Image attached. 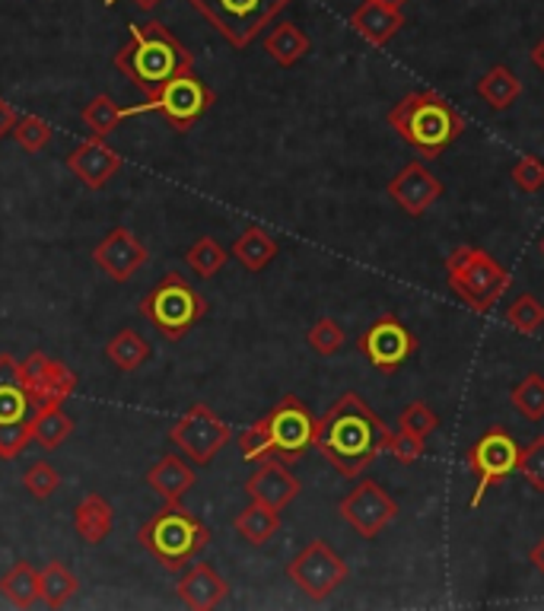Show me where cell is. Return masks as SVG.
Segmentation results:
<instances>
[{"label":"cell","instance_id":"cell-1","mask_svg":"<svg viewBox=\"0 0 544 611\" xmlns=\"http://www.w3.org/2000/svg\"><path fill=\"white\" fill-rule=\"evenodd\" d=\"M392 431L357 392H344L316 421V449L344 478H360L389 449Z\"/></svg>","mask_w":544,"mask_h":611},{"label":"cell","instance_id":"cell-2","mask_svg":"<svg viewBox=\"0 0 544 611\" xmlns=\"http://www.w3.org/2000/svg\"><path fill=\"white\" fill-rule=\"evenodd\" d=\"M115 71L125 73L141 93L153 96L173 77L194 71V55L163 23L150 20L131 26V38L115 51Z\"/></svg>","mask_w":544,"mask_h":611},{"label":"cell","instance_id":"cell-3","mask_svg":"<svg viewBox=\"0 0 544 611\" xmlns=\"http://www.w3.org/2000/svg\"><path fill=\"white\" fill-rule=\"evenodd\" d=\"M386 121L392 125V131H399L401 141L424 160L442 156L469 128L465 118L459 115V108L434 90L407 93L404 99L389 108Z\"/></svg>","mask_w":544,"mask_h":611},{"label":"cell","instance_id":"cell-4","mask_svg":"<svg viewBox=\"0 0 544 611\" xmlns=\"http://www.w3.org/2000/svg\"><path fill=\"white\" fill-rule=\"evenodd\" d=\"M138 541L150 557L176 574L211 544V529L181 504H166L141 526Z\"/></svg>","mask_w":544,"mask_h":611},{"label":"cell","instance_id":"cell-5","mask_svg":"<svg viewBox=\"0 0 544 611\" xmlns=\"http://www.w3.org/2000/svg\"><path fill=\"white\" fill-rule=\"evenodd\" d=\"M446 278L452 293L477 316L490 313L509 287V271L477 246H459L446 258Z\"/></svg>","mask_w":544,"mask_h":611},{"label":"cell","instance_id":"cell-6","mask_svg":"<svg viewBox=\"0 0 544 611\" xmlns=\"http://www.w3.org/2000/svg\"><path fill=\"white\" fill-rule=\"evenodd\" d=\"M204 313H208V299L191 287L179 271L163 274L141 299V316L166 341H181L194 325L204 319Z\"/></svg>","mask_w":544,"mask_h":611},{"label":"cell","instance_id":"cell-7","mask_svg":"<svg viewBox=\"0 0 544 611\" xmlns=\"http://www.w3.org/2000/svg\"><path fill=\"white\" fill-rule=\"evenodd\" d=\"M233 48H249L293 0H188Z\"/></svg>","mask_w":544,"mask_h":611},{"label":"cell","instance_id":"cell-8","mask_svg":"<svg viewBox=\"0 0 544 611\" xmlns=\"http://www.w3.org/2000/svg\"><path fill=\"white\" fill-rule=\"evenodd\" d=\"M214 90L198 77L194 71H185L179 77H173L163 90H156L153 96H146V103L134 108H125V118H131V115H144V111H156V115H163L166 118V125L169 128H176L179 134L185 131H191L201 118H204V111L214 106Z\"/></svg>","mask_w":544,"mask_h":611},{"label":"cell","instance_id":"cell-9","mask_svg":"<svg viewBox=\"0 0 544 611\" xmlns=\"http://www.w3.org/2000/svg\"><path fill=\"white\" fill-rule=\"evenodd\" d=\"M261 424L271 439V456L281 462L293 466L316 446V414L303 398L284 396L261 418Z\"/></svg>","mask_w":544,"mask_h":611},{"label":"cell","instance_id":"cell-10","mask_svg":"<svg viewBox=\"0 0 544 611\" xmlns=\"http://www.w3.org/2000/svg\"><path fill=\"white\" fill-rule=\"evenodd\" d=\"M519 459H522V446L516 443V436L507 427H490V431L481 433L465 456L469 468L477 474V487H474L469 506L477 509L490 487L512 478L519 471Z\"/></svg>","mask_w":544,"mask_h":611},{"label":"cell","instance_id":"cell-11","mask_svg":"<svg viewBox=\"0 0 544 611\" xmlns=\"http://www.w3.org/2000/svg\"><path fill=\"white\" fill-rule=\"evenodd\" d=\"M229 436H233L229 424L220 421L208 404H191L176 421V427L169 431V443L179 449L188 462L211 466L214 456L229 443Z\"/></svg>","mask_w":544,"mask_h":611},{"label":"cell","instance_id":"cell-12","mask_svg":"<svg viewBox=\"0 0 544 611\" xmlns=\"http://www.w3.org/2000/svg\"><path fill=\"white\" fill-rule=\"evenodd\" d=\"M347 574L351 571H347L344 557L322 539L309 541L287 564V576L303 589V596H309L312 602H326L334 589H341V583L347 579Z\"/></svg>","mask_w":544,"mask_h":611},{"label":"cell","instance_id":"cell-13","mask_svg":"<svg viewBox=\"0 0 544 611\" xmlns=\"http://www.w3.org/2000/svg\"><path fill=\"white\" fill-rule=\"evenodd\" d=\"M357 348H360L363 357L369 360L372 369L392 376L417 354V334L401 322L395 313H386L363 331Z\"/></svg>","mask_w":544,"mask_h":611},{"label":"cell","instance_id":"cell-14","mask_svg":"<svg viewBox=\"0 0 544 611\" xmlns=\"http://www.w3.org/2000/svg\"><path fill=\"white\" fill-rule=\"evenodd\" d=\"M341 516L351 522V529L363 539H376L395 516H399V501H392L379 481H360L344 501H341Z\"/></svg>","mask_w":544,"mask_h":611},{"label":"cell","instance_id":"cell-15","mask_svg":"<svg viewBox=\"0 0 544 611\" xmlns=\"http://www.w3.org/2000/svg\"><path fill=\"white\" fill-rule=\"evenodd\" d=\"M20 376H23V386L29 389L36 404H48V401L64 404V398L73 396V389H76V373L68 369L61 360L48 357L42 351H33L20 363Z\"/></svg>","mask_w":544,"mask_h":611},{"label":"cell","instance_id":"cell-16","mask_svg":"<svg viewBox=\"0 0 544 611\" xmlns=\"http://www.w3.org/2000/svg\"><path fill=\"white\" fill-rule=\"evenodd\" d=\"M146 258H150V255H146L144 243H141L131 230H125V226H115L109 236L93 249L96 268H99L103 274H109L111 281H118V284L131 281V278L144 268Z\"/></svg>","mask_w":544,"mask_h":611},{"label":"cell","instance_id":"cell-17","mask_svg":"<svg viewBox=\"0 0 544 611\" xmlns=\"http://www.w3.org/2000/svg\"><path fill=\"white\" fill-rule=\"evenodd\" d=\"M389 198L407 216H424L442 198V181L436 179L421 160H411L407 166H401L399 176L389 181Z\"/></svg>","mask_w":544,"mask_h":611},{"label":"cell","instance_id":"cell-18","mask_svg":"<svg viewBox=\"0 0 544 611\" xmlns=\"http://www.w3.org/2000/svg\"><path fill=\"white\" fill-rule=\"evenodd\" d=\"M299 491H303V484H299V478L293 474L287 462H281V459H264L261 466L255 468L252 478L246 481V494L252 497L255 504H264L271 506V509H287V506L299 497Z\"/></svg>","mask_w":544,"mask_h":611},{"label":"cell","instance_id":"cell-19","mask_svg":"<svg viewBox=\"0 0 544 611\" xmlns=\"http://www.w3.org/2000/svg\"><path fill=\"white\" fill-rule=\"evenodd\" d=\"M68 169H71L76 179L83 181L86 188H93V191H99V188H106L109 179L121 169V156H118V150H111L106 144V138H90V141H83V144H76L68 153Z\"/></svg>","mask_w":544,"mask_h":611},{"label":"cell","instance_id":"cell-20","mask_svg":"<svg viewBox=\"0 0 544 611\" xmlns=\"http://www.w3.org/2000/svg\"><path fill=\"white\" fill-rule=\"evenodd\" d=\"M179 599L194 611H211L226 602L229 596V583L211 567V564H191L179 576Z\"/></svg>","mask_w":544,"mask_h":611},{"label":"cell","instance_id":"cell-21","mask_svg":"<svg viewBox=\"0 0 544 611\" xmlns=\"http://www.w3.org/2000/svg\"><path fill=\"white\" fill-rule=\"evenodd\" d=\"M36 414V401L20 376V360L0 354V424L29 421Z\"/></svg>","mask_w":544,"mask_h":611},{"label":"cell","instance_id":"cell-22","mask_svg":"<svg viewBox=\"0 0 544 611\" xmlns=\"http://www.w3.org/2000/svg\"><path fill=\"white\" fill-rule=\"evenodd\" d=\"M351 30L369 45L382 48L404 30V13L401 10H389L376 0H363L360 7L351 13Z\"/></svg>","mask_w":544,"mask_h":611},{"label":"cell","instance_id":"cell-23","mask_svg":"<svg viewBox=\"0 0 544 611\" xmlns=\"http://www.w3.org/2000/svg\"><path fill=\"white\" fill-rule=\"evenodd\" d=\"M144 481L166 504H181V497L194 487L198 478H194V468L188 466L181 456L169 453V456H163L156 466L146 471Z\"/></svg>","mask_w":544,"mask_h":611},{"label":"cell","instance_id":"cell-24","mask_svg":"<svg viewBox=\"0 0 544 611\" xmlns=\"http://www.w3.org/2000/svg\"><path fill=\"white\" fill-rule=\"evenodd\" d=\"M73 529L86 544H103L115 529V509L103 494H86L73 509Z\"/></svg>","mask_w":544,"mask_h":611},{"label":"cell","instance_id":"cell-25","mask_svg":"<svg viewBox=\"0 0 544 611\" xmlns=\"http://www.w3.org/2000/svg\"><path fill=\"white\" fill-rule=\"evenodd\" d=\"M29 431H33V443L51 453L71 436L73 421L61 408V401H48V404H36V414L29 418Z\"/></svg>","mask_w":544,"mask_h":611},{"label":"cell","instance_id":"cell-26","mask_svg":"<svg viewBox=\"0 0 544 611\" xmlns=\"http://www.w3.org/2000/svg\"><path fill=\"white\" fill-rule=\"evenodd\" d=\"M281 252V246H277V239L268 233V230H261V226H249V230H243L239 233V239L233 243V249L229 255L246 268V271H264L274 258Z\"/></svg>","mask_w":544,"mask_h":611},{"label":"cell","instance_id":"cell-27","mask_svg":"<svg viewBox=\"0 0 544 611\" xmlns=\"http://www.w3.org/2000/svg\"><path fill=\"white\" fill-rule=\"evenodd\" d=\"M0 596L16 609H33L42 599L38 567H33L29 561H16L7 574L0 576Z\"/></svg>","mask_w":544,"mask_h":611},{"label":"cell","instance_id":"cell-28","mask_svg":"<svg viewBox=\"0 0 544 611\" xmlns=\"http://www.w3.org/2000/svg\"><path fill=\"white\" fill-rule=\"evenodd\" d=\"M264 51L281 64L293 68L309 55V36L296 26V23H277L268 36H264Z\"/></svg>","mask_w":544,"mask_h":611},{"label":"cell","instance_id":"cell-29","mask_svg":"<svg viewBox=\"0 0 544 611\" xmlns=\"http://www.w3.org/2000/svg\"><path fill=\"white\" fill-rule=\"evenodd\" d=\"M233 529L249 541V544H255V548H258V544H268V541L281 532V513L252 501V504L246 506V509L233 519Z\"/></svg>","mask_w":544,"mask_h":611},{"label":"cell","instance_id":"cell-30","mask_svg":"<svg viewBox=\"0 0 544 611\" xmlns=\"http://www.w3.org/2000/svg\"><path fill=\"white\" fill-rule=\"evenodd\" d=\"M474 90H477V96H481L487 106L504 111V108H509L516 99H519L522 83H519V77L509 71L507 64H497V68H490V71L477 80Z\"/></svg>","mask_w":544,"mask_h":611},{"label":"cell","instance_id":"cell-31","mask_svg":"<svg viewBox=\"0 0 544 611\" xmlns=\"http://www.w3.org/2000/svg\"><path fill=\"white\" fill-rule=\"evenodd\" d=\"M106 360H109L115 369H121V373H134V369H141L146 360H150V344H146L138 331L125 328V331H118L109 344H106Z\"/></svg>","mask_w":544,"mask_h":611},{"label":"cell","instance_id":"cell-32","mask_svg":"<svg viewBox=\"0 0 544 611\" xmlns=\"http://www.w3.org/2000/svg\"><path fill=\"white\" fill-rule=\"evenodd\" d=\"M38 579H42V602L48 609H64L80 589V579L61 561H51L48 567H42Z\"/></svg>","mask_w":544,"mask_h":611},{"label":"cell","instance_id":"cell-33","mask_svg":"<svg viewBox=\"0 0 544 611\" xmlns=\"http://www.w3.org/2000/svg\"><path fill=\"white\" fill-rule=\"evenodd\" d=\"M509 401H512V408L525 418V421H532V424H542L544 421V376L542 373H529L519 386H512V392H509Z\"/></svg>","mask_w":544,"mask_h":611},{"label":"cell","instance_id":"cell-34","mask_svg":"<svg viewBox=\"0 0 544 611\" xmlns=\"http://www.w3.org/2000/svg\"><path fill=\"white\" fill-rule=\"evenodd\" d=\"M185 261H188V268L198 274V278H204V281H211L214 274H217L220 268L229 261V252L220 246L214 236H201L188 252H185Z\"/></svg>","mask_w":544,"mask_h":611},{"label":"cell","instance_id":"cell-35","mask_svg":"<svg viewBox=\"0 0 544 611\" xmlns=\"http://www.w3.org/2000/svg\"><path fill=\"white\" fill-rule=\"evenodd\" d=\"M125 121V108L118 106L111 96H96L83 106V125L96 134V138H109L111 131Z\"/></svg>","mask_w":544,"mask_h":611},{"label":"cell","instance_id":"cell-36","mask_svg":"<svg viewBox=\"0 0 544 611\" xmlns=\"http://www.w3.org/2000/svg\"><path fill=\"white\" fill-rule=\"evenodd\" d=\"M507 325L522 331V334H535L544 325V303L532 293H522L509 303L507 309Z\"/></svg>","mask_w":544,"mask_h":611},{"label":"cell","instance_id":"cell-37","mask_svg":"<svg viewBox=\"0 0 544 611\" xmlns=\"http://www.w3.org/2000/svg\"><path fill=\"white\" fill-rule=\"evenodd\" d=\"M13 141L26 153H42L51 144V125L38 115H20V121L13 128Z\"/></svg>","mask_w":544,"mask_h":611},{"label":"cell","instance_id":"cell-38","mask_svg":"<svg viewBox=\"0 0 544 611\" xmlns=\"http://www.w3.org/2000/svg\"><path fill=\"white\" fill-rule=\"evenodd\" d=\"M306 341H309V348H312L316 354H322V357H334V354L344 348V328L326 316V319H319V322L309 328Z\"/></svg>","mask_w":544,"mask_h":611},{"label":"cell","instance_id":"cell-39","mask_svg":"<svg viewBox=\"0 0 544 611\" xmlns=\"http://www.w3.org/2000/svg\"><path fill=\"white\" fill-rule=\"evenodd\" d=\"M23 484H26V491L36 501H48L61 487V474L48 466V462H33V466L26 468V474H23Z\"/></svg>","mask_w":544,"mask_h":611},{"label":"cell","instance_id":"cell-40","mask_svg":"<svg viewBox=\"0 0 544 611\" xmlns=\"http://www.w3.org/2000/svg\"><path fill=\"white\" fill-rule=\"evenodd\" d=\"M512 185H516L519 191H525V195L542 191L544 188V160L542 156H535V153L522 156V160L512 166Z\"/></svg>","mask_w":544,"mask_h":611},{"label":"cell","instance_id":"cell-41","mask_svg":"<svg viewBox=\"0 0 544 611\" xmlns=\"http://www.w3.org/2000/svg\"><path fill=\"white\" fill-rule=\"evenodd\" d=\"M33 443L29 421H16V424H0V459L13 462L23 456V449Z\"/></svg>","mask_w":544,"mask_h":611},{"label":"cell","instance_id":"cell-42","mask_svg":"<svg viewBox=\"0 0 544 611\" xmlns=\"http://www.w3.org/2000/svg\"><path fill=\"white\" fill-rule=\"evenodd\" d=\"M399 427L407 433H417V436H424V439H427V436L439 427V421H436V414L430 411V404L414 401V404H407V408L401 411Z\"/></svg>","mask_w":544,"mask_h":611},{"label":"cell","instance_id":"cell-43","mask_svg":"<svg viewBox=\"0 0 544 611\" xmlns=\"http://www.w3.org/2000/svg\"><path fill=\"white\" fill-rule=\"evenodd\" d=\"M519 474L544 494V436L532 439L525 449H522V459H519Z\"/></svg>","mask_w":544,"mask_h":611},{"label":"cell","instance_id":"cell-44","mask_svg":"<svg viewBox=\"0 0 544 611\" xmlns=\"http://www.w3.org/2000/svg\"><path fill=\"white\" fill-rule=\"evenodd\" d=\"M389 453L399 459L401 466H414V462L427 453V439L399 427V433H392V439H389Z\"/></svg>","mask_w":544,"mask_h":611},{"label":"cell","instance_id":"cell-45","mask_svg":"<svg viewBox=\"0 0 544 611\" xmlns=\"http://www.w3.org/2000/svg\"><path fill=\"white\" fill-rule=\"evenodd\" d=\"M239 449H243V459L246 462H264L271 459V439L261 421H255L249 431L239 433Z\"/></svg>","mask_w":544,"mask_h":611},{"label":"cell","instance_id":"cell-46","mask_svg":"<svg viewBox=\"0 0 544 611\" xmlns=\"http://www.w3.org/2000/svg\"><path fill=\"white\" fill-rule=\"evenodd\" d=\"M16 121H20V115H16V108L10 106L7 99H0V141H3L7 134H13V128H16Z\"/></svg>","mask_w":544,"mask_h":611},{"label":"cell","instance_id":"cell-47","mask_svg":"<svg viewBox=\"0 0 544 611\" xmlns=\"http://www.w3.org/2000/svg\"><path fill=\"white\" fill-rule=\"evenodd\" d=\"M529 561H532V564H535V571L544 576V539L535 541V548L529 551Z\"/></svg>","mask_w":544,"mask_h":611},{"label":"cell","instance_id":"cell-48","mask_svg":"<svg viewBox=\"0 0 544 611\" xmlns=\"http://www.w3.org/2000/svg\"><path fill=\"white\" fill-rule=\"evenodd\" d=\"M532 64L544 73V38H539V42H535V48H532Z\"/></svg>","mask_w":544,"mask_h":611},{"label":"cell","instance_id":"cell-49","mask_svg":"<svg viewBox=\"0 0 544 611\" xmlns=\"http://www.w3.org/2000/svg\"><path fill=\"white\" fill-rule=\"evenodd\" d=\"M115 3H118V0H106V7H115ZM134 3H138L141 10H153V7L163 3V0H134Z\"/></svg>","mask_w":544,"mask_h":611},{"label":"cell","instance_id":"cell-50","mask_svg":"<svg viewBox=\"0 0 544 611\" xmlns=\"http://www.w3.org/2000/svg\"><path fill=\"white\" fill-rule=\"evenodd\" d=\"M376 3H382V7H389V10H401L407 0H376Z\"/></svg>","mask_w":544,"mask_h":611},{"label":"cell","instance_id":"cell-51","mask_svg":"<svg viewBox=\"0 0 544 611\" xmlns=\"http://www.w3.org/2000/svg\"><path fill=\"white\" fill-rule=\"evenodd\" d=\"M539 249H542V255H544V239H542V243H539Z\"/></svg>","mask_w":544,"mask_h":611}]
</instances>
